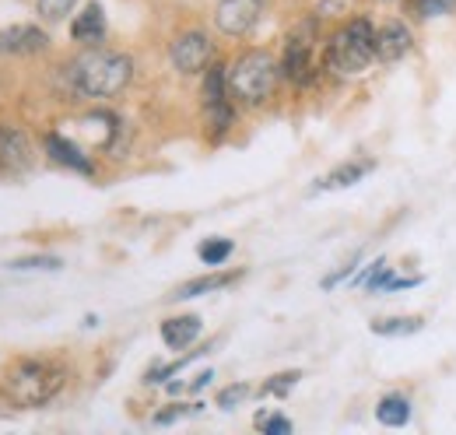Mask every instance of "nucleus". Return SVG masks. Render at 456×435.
<instances>
[{
    "label": "nucleus",
    "mask_w": 456,
    "mask_h": 435,
    "mask_svg": "<svg viewBox=\"0 0 456 435\" xmlns=\"http://www.w3.org/2000/svg\"><path fill=\"white\" fill-rule=\"evenodd\" d=\"M70 36H74V43H85V46L102 43V36H106V11H102V4H88V7L74 18Z\"/></svg>",
    "instance_id": "10"
},
{
    "label": "nucleus",
    "mask_w": 456,
    "mask_h": 435,
    "mask_svg": "<svg viewBox=\"0 0 456 435\" xmlns=\"http://www.w3.org/2000/svg\"><path fill=\"white\" fill-rule=\"evenodd\" d=\"M376 60V29L365 18H354L330 39L327 63L341 74H362Z\"/></svg>",
    "instance_id": "4"
},
{
    "label": "nucleus",
    "mask_w": 456,
    "mask_h": 435,
    "mask_svg": "<svg viewBox=\"0 0 456 435\" xmlns=\"http://www.w3.org/2000/svg\"><path fill=\"white\" fill-rule=\"evenodd\" d=\"M63 386V369L57 362H18L7 380H4V393L14 407H43L46 400H53Z\"/></svg>",
    "instance_id": "2"
},
{
    "label": "nucleus",
    "mask_w": 456,
    "mask_h": 435,
    "mask_svg": "<svg viewBox=\"0 0 456 435\" xmlns=\"http://www.w3.org/2000/svg\"><path fill=\"white\" fill-rule=\"evenodd\" d=\"M256 429H264L267 435H288L291 422L281 418V414H256Z\"/></svg>",
    "instance_id": "22"
},
{
    "label": "nucleus",
    "mask_w": 456,
    "mask_h": 435,
    "mask_svg": "<svg viewBox=\"0 0 456 435\" xmlns=\"http://www.w3.org/2000/svg\"><path fill=\"white\" fill-rule=\"evenodd\" d=\"M264 4H267V0H222V4L215 7V25H218V32H225V36H246V32L260 21Z\"/></svg>",
    "instance_id": "6"
},
{
    "label": "nucleus",
    "mask_w": 456,
    "mask_h": 435,
    "mask_svg": "<svg viewBox=\"0 0 456 435\" xmlns=\"http://www.w3.org/2000/svg\"><path fill=\"white\" fill-rule=\"evenodd\" d=\"M298 380H302V373H281V376H274V380L264 386V393H278V397H281V393H288Z\"/></svg>",
    "instance_id": "24"
},
{
    "label": "nucleus",
    "mask_w": 456,
    "mask_h": 435,
    "mask_svg": "<svg viewBox=\"0 0 456 435\" xmlns=\"http://www.w3.org/2000/svg\"><path fill=\"white\" fill-rule=\"evenodd\" d=\"M421 326H425L421 316H390V320H376L372 333H379V337H407V333H418Z\"/></svg>",
    "instance_id": "17"
},
{
    "label": "nucleus",
    "mask_w": 456,
    "mask_h": 435,
    "mask_svg": "<svg viewBox=\"0 0 456 435\" xmlns=\"http://www.w3.org/2000/svg\"><path fill=\"white\" fill-rule=\"evenodd\" d=\"M235 277H239V274H208V277H193V281H186V284H179L172 299H197V295H208V291H218V288H225V284H232Z\"/></svg>",
    "instance_id": "14"
},
{
    "label": "nucleus",
    "mask_w": 456,
    "mask_h": 435,
    "mask_svg": "<svg viewBox=\"0 0 456 435\" xmlns=\"http://www.w3.org/2000/svg\"><path fill=\"white\" fill-rule=\"evenodd\" d=\"M354 264H358V260H351V264H344V267H341V271H338V274H330V277H323V288H334L338 281H344L347 274L354 271Z\"/></svg>",
    "instance_id": "27"
},
{
    "label": "nucleus",
    "mask_w": 456,
    "mask_h": 435,
    "mask_svg": "<svg viewBox=\"0 0 456 435\" xmlns=\"http://www.w3.org/2000/svg\"><path fill=\"white\" fill-rule=\"evenodd\" d=\"M183 414H186V407H183V404H175L172 411H162V414H155V425H172V422H175V418H183Z\"/></svg>",
    "instance_id": "26"
},
{
    "label": "nucleus",
    "mask_w": 456,
    "mask_h": 435,
    "mask_svg": "<svg viewBox=\"0 0 456 435\" xmlns=\"http://www.w3.org/2000/svg\"><path fill=\"white\" fill-rule=\"evenodd\" d=\"M369 168H372L369 162H347V165H338V168H334V172H330V176H327V179H323L320 186H323V190H344V186L358 183V179H362V176H365Z\"/></svg>",
    "instance_id": "18"
},
{
    "label": "nucleus",
    "mask_w": 456,
    "mask_h": 435,
    "mask_svg": "<svg viewBox=\"0 0 456 435\" xmlns=\"http://www.w3.org/2000/svg\"><path fill=\"white\" fill-rule=\"evenodd\" d=\"M411 53V29L400 25V21H387L379 32H376V60L383 63H394Z\"/></svg>",
    "instance_id": "9"
},
{
    "label": "nucleus",
    "mask_w": 456,
    "mask_h": 435,
    "mask_svg": "<svg viewBox=\"0 0 456 435\" xmlns=\"http://www.w3.org/2000/svg\"><path fill=\"white\" fill-rule=\"evenodd\" d=\"M46 152L53 155V162H60V165H67V168H77V172H92V162L81 155V148L77 144H70L67 137H60V134H50L46 137Z\"/></svg>",
    "instance_id": "12"
},
{
    "label": "nucleus",
    "mask_w": 456,
    "mask_h": 435,
    "mask_svg": "<svg viewBox=\"0 0 456 435\" xmlns=\"http://www.w3.org/2000/svg\"><path fill=\"white\" fill-rule=\"evenodd\" d=\"M456 7V0H418V11L421 14H446V11H453Z\"/></svg>",
    "instance_id": "25"
},
{
    "label": "nucleus",
    "mask_w": 456,
    "mask_h": 435,
    "mask_svg": "<svg viewBox=\"0 0 456 435\" xmlns=\"http://www.w3.org/2000/svg\"><path fill=\"white\" fill-rule=\"evenodd\" d=\"M225 88H228V70L225 67H208V78H204V103L208 109L225 106Z\"/></svg>",
    "instance_id": "16"
},
{
    "label": "nucleus",
    "mask_w": 456,
    "mask_h": 435,
    "mask_svg": "<svg viewBox=\"0 0 456 435\" xmlns=\"http://www.w3.org/2000/svg\"><path fill=\"white\" fill-rule=\"evenodd\" d=\"M74 7H77V0H36V14L43 21H63Z\"/></svg>",
    "instance_id": "20"
},
{
    "label": "nucleus",
    "mask_w": 456,
    "mask_h": 435,
    "mask_svg": "<svg viewBox=\"0 0 456 435\" xmlns=\"http://www.w3.org/2000/svg\"><path fill=\"white\" fill-rule=\"evenodd\" d=\"M32 165V144L18 127H0V168L25 172Z\"/></svg>",
    "instance_id": "8"
},
{
    "label": "nucleus",
    "mask_w": 456,
    "mask_h": 435,
    "mask_svg": "<svg viewBox=\"0 0 456 435\" xmlns=\"http://www.w3.org/2000/svg\"><path fill=\"white\" fill-rule=\"evenodd\" d=\"M63 264H60L57 257H28V260H14L11 264V271H60Z\"/></svg>",
    "instance_id": "21"
},
{
    "label": "nucleus",
    "mask_w": 456,
    "mask_h": 435,
    "mask_svg": "<svg viewBox=\"0 0 456 435\" xmlns=\"http://www.w3.org/2000/svg\"><path fill=\"white\" fill-rule=\"evenodd\" d=\"M67 78H70V88L85 99H113L130 85L134 63L130 56L113 53V50H88L67 67Z\"/></svg>",
    "instance_id": "1"
},
{
    "label": "nucleus",
    "mask_w": 456,
    "mask_h": 435,
    "mask_svg": "<svg viewBox=\"0 0 456 435\" xmlns=\"http://www.w3.org/2000/svg\"><path fill=\"white\" fill-rule=\"evenodd\" d=\"M200 260L208 264V267H222L228 257H232V242L228 239H208V242H200Z\"/></svg>",
    "instance_id": "19"
},
{
    "label": "nucleus",
    "mask_w": 456,
    "mask_h": 435,
    "mask_svg": "<svg viewBox=\"0 0 456 435\" xmlns=\"http://www.w3.org/2000/svg\"><path fill=\"white\" fill-rule=\"evenodd\" d=\"M274 85H278V63L264 50H249L228 67V92L249 106H260L264 99H271Z\"/></svg>",
    "instance_id": "3"
},
{
    "label": "nucleus",
    "mask_w": 456,
    "mask_h": 435,
    "mask_svg": "<svg viewBox=\"0 0 456 435\" xmlns=\"http://www.w3.org/2000/svg\"><path fill=\"white\" fill-rule=\"evenodd\" d=\"M197 333H200V320H197V316H175V320H166V324H162V341L169 344L172 351L193 344Z\"/></svg>",
    "instance_id": "13"
},
{
    "label": "nucleus",
    "mask_w": 456,
    "mask_h": 435,
    "mask_svg": "<svg viewBox=\"0 0 456 435\" xmlns=\"http://www.w3.org/2000/svg\"><path fill=\"white\" fill-rule=\"evenodd\" d=\"M249 397V386L246 382H235V386H225L222 393H218V407H225V411H232L235 404H242Z\"/></svg>",
    "instance_id": "23"
},
{
    "label": "nucleus",
    "mask_w": 456,
    "mask_h": 435,
    "mask_svg": "<svg viewBox=\"0 0 456 435\" xmlns=\"http://www.w3.org/2000/svg\"><path fill=\"white\" fill-rule=\"evenodd\" d=\"M309 56H313V43H309L305 36H291L285 46V63H281L285 78L305 81V78H309Z\"/></svg>",
    "instance_id": "11"
},
{
    "label": "nucleus",
    "mask_w": 456,
    "mask_h": 435,
    "mask_svg": "<svg viewBox=\"0 0 456 435\" xmlns=\"http://www.w3.org/2000/svg\"><path fill=\"white\" fill-rule=\"evenodd\" d=\"M211 380H215V376H211V369H208V373H200V376L193 380V390H204V386H208Z\"/></svg>",
    "instance_id": "28"
},
{
    "label": "nucleus",
    "mask_w": 456,
    "mask_h": 435,
    "mask_svg": "<svg viewBox=\"0 0 456 435\" xmlns=\"http://www.w3.org/2000/svg\"><path fill=\"white\" fill-rule=\"evenodd\" d=\"M172 67L179 70V74H200L208 63H211V56H215V46H211V39L204 36V32H183L175 43H172Z\"/></svg>",
    "instance_id": "5"
},
{
    "label": "nucleus",
    "mask_w": 456,
    "mask_h": 435,
    "mask_svg": "<svg viewBox=\"0 0 456 435\" xmlns=\"http://www.w3.org/2000/svg\"><path fill=\"white\" fill-rule=\"evenodd\" d=\"M46 32L39 25H11L0 32V53L11 56H28V53H43L46 50Z\"/></svg>",
    "instance_id": "7"
},
{
    "label": "nucleus",
    "mask_w": 456,
    "mask_h": 435,
    "mask_svg": "<svg viewBox=\"0 0 456 435\" xmlns=\"http://www.w3.org/2000/svg\"><path fill=\"white\" fill-rule=\"evenodd\" d=\"M376 418H379L383 425H390V429L407 425V422H411V404H407V397H400V393L383 397V400H379V407H376Z\"/></svg>",
    "instance_id": "15"
}]
</instances>
